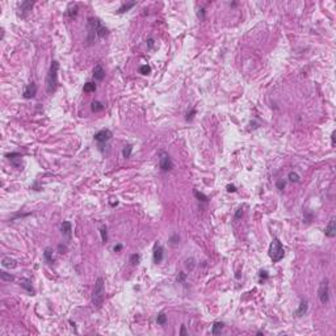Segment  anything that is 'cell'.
I'll list each match as a JSON object with an SVG mask.
<instances>
[{
  "label": "cell",
  "mask_w": 336,
  "mask_h": 336,
  "mask_svg": "<svg viewBox=\"0 0 336 336\" xmlns=\"http://www.w3.org/2000/svg\"><path fill=\"white\" fill-rule=\"evenodd\" d=\"M307 309H309V303H307V301H301L298 309L296 310V317H298V318L303 317V315L306 314Z\"/></svg>",
  "instance_id": "obj_14"
},
{
  "label": "cell",
  "mask_w": 336,
  "mask_h": 336,
  "mask_svg": "<svg viewBox=\"0 0 336 336\" xmlns=\"http://www.w3.org/2000/svg\"><path fill=\"white\" fill-rule=\"evenodd\" d=\"M0 277H1L3 280H4V281H13V280H15V277H13L12 275H9V273H7V272H4V271H1L0 272Z\"/></svg>",
  "instance_id": "obj_26"
},
{
  "label": "cell",
  "mask_w": 336,
  "mask_h": 336,
  "mask_svg": "<svg viewBox=\"0 0 336 336\" xmlns=\"http://www.w3.org/2000/svg\"><path fill=\"white\" fill-rule=\"evenodd\" d=\"M276 185H277V188H278L280 190H282L284 188H285V185H286V183H285V181H284V180H280V181H277V184H276Z\"/></svg>",
  "instance_id": "obj_34"
},
{
  "label": "cell",
  "mask_w": 336,
  "mask_h": 336,
  "mask_svg": "<svg viewBox=\"0 0 336 336\" xmlns=\"http://www.w3.org/2000/svg\"><path fill=\"white\" fill-rule=\"evenodd\" d=\"M227 190H228V192H235L236 189H235L234 185H227Z\"/></svg>",
  "instance_id": "obj_39"
},
{
  "label": "cell",
  "mask_w": 336,
  "mask_h": 336,
  "mask_svg": "<svg viewBox=\"0 0 336 336\" xmlns=\"http://www.w3.org/2000/svg\"><path fill=\"white\" fill-rule=\"evenodd\" d=\"M76 13H78V4H76V3H70L68 7H67V11H66V15L72 17V16H75Z\"/></svg>",
  "instance_id": "obj_17"
},
{
  "label": "cell",
  "mask_w": 336,
  "mask_h": 336,
  "mask_svg": "<svg viewBox=\"0 0 336 336\" xmlns=\"http://www.w3.org/2000/svg\"><path fill=\"white\" fill-rule=\"evenodd\" d=\"M58 70H59V63L57 61L51 62L50 70L47 72L46 76V89L47 93L55 92V89L58 87Z\"/></svg>",
  "instance_id": "obj_2"
},
{
  "label": "cell",
  "mask_w": 336,
  "mask_h": 336,
  "mask_svg": "<svg viewBox=\"0 0 336 336\" xmlns=\"http://www.w3.org/2000/svg\"><path fill=\"white\" fill-rule=\"evenodd\" d=\"M134 5H135V3H134V1H133V3H129V4H123V5L118 9V13H123V12L129 11L131 7H134Z\"/></svg>",
  "instance_id": "obj_29"
},
{
  "label": "cell",
  "mask_w": 336,
  "mask_h": 336,
  "mask_svg": "<svg viewBox=\"0 0 336 336\" xmlns=\"http://www.w3.org/2000/svg\"><path fill=\"white\" fill-rule=\"evenodd\" d=\"M43 257H45V260H46V263L51 264V263L54 261V259H53V249H51V248H46V249H45Z\"/></svg>",
  "instance_id": "obj_19"
},
{
  "label": "cell",
  "mask_w": 336,
  "mask_h": 336,
  "mask_svg": "<svg viewBox=\"0 0 336 336\" xmlns=\"http://www.w3.org/2000/svg\"><path fill=\"white\" fill-rule=\"evenodd\" d=\"M195 196H196V197H197V198H198V200L204 201V202H206V201H207V197H206L205 195H202V193L197 192V190H195Z\"/></svg>",
  "instance_id": "obj_33"
},
{
  "label": "cell",
  "mask_w": 336,
  "mask_h": 336,
  "mask_svg": "<svg viewBox=\"0 0 336 336\" xmlns=\"http://www.w3.org/2000/svg\"><path fill=\"white\" fill-rule=\"evenodd\" d=\"M156 322H158V324H160V326L165 324V322H167V315H165L164 313H160L156 318Z\"/></svg>",
  "instance_id": "obj_27"
},
{
  "label": "cell",
  "mask_w": 336,
  "mask_h": 336,
  "mask_svg": "<svg viewBox=\"0 0 336 336\" xmlns=\"http://www.w3.org/2000/svg\"><path fill=\"white\" fill-rule=\"evenodd\" d=\"M61 233H62V235H63L66 239H67V240H70V239H71V233H72L71 222L64 221V222L61 224Z\"/></svg>",
  "instance_id": "obj_10"
},
{
  "label": "cell",
  "mask_w": 336,
  "mask_h": 336,
  "mask_svg": "<svg viewBox=\"0 0 336 336\" xmlns=\"http://www.w3.org/2000/svg\"><path fill=\"white\" fill-rule=\"evenodd\" d=\"M83 89H84V92H95L96 91V84L95 83H91V82H88V83H85L84 84V87H83Z\"/></svg>",
  "instance_id": "obj_23"
},
{
  "label": "cell",
  "mask_w": 336,
  "mask_h": 336,
  "mask_svg": "<svg viewBox=\"0 0 336 336\" xmlns=\"http://www.w3.org/2000/svg\"><path fill=\"white\" fill-rule=\"evenodd\" d=\"M112 138V131L108 130V129H104V130H100L95 134V141L100 142V143H104V142L109 141Z\"/></svg>",
  "instance_id": "obj_8"
},
{
  "label": "cell",
  "mask_w": 336,
  "mask_h": 336,
  "mask_svg": "<svg viewBox=\"0 0 336 336\" xmlns=\"http://www.w3.org/2000/svg\"><path fill=\"white\" fill-rule=\"evenodd\" d=\"M139 72L142 75H148L151 72V67H150V66H147V64H143V66H141Z\"/></svg>",
  "instance_id": "obj_30"
},
{
  "label": "cell",
  "mask_w": 336,
  "mask_h": 336,
  "mask_svg": "<svg viewBox=\"0 0 336 336\" xmlns=\"http://www.w3.org/2000/svg\"><path fill=\"white\" fill-rule=\"evenodd\" d=\"M324 234H326V236H328V238H334L336 235V224H335V218L334 217L331 218L328 224L326 226Z\"/></svg>",
  "instance_id": "obj_11"
},
{
  "label": "cell",
  "mask_w": 336,
  "mask_h": 336,
  "mask_svg": "<svg viewBox=\"0 0 336 336\" xmlns=\"http://www.w3.org/2000/svg\"><path fill=\"white\" fill-rule=\"evenodd\" d=\"M113 249H114V252H120L121 249H122V245H121V244H117V245H114Z\"/></svg>",
  "instance_id": "obj_38"
},
{
  "label": "cell",
  "mask_w": 336,
  "mask_h": 336,
  "mask_svg": "<svg viewBox=\"0 0 336 336\" xmlns=\"http://www.w3.org/2000/svg\"><path fill=\"white\" fill-rule=\"evenodd\" d=\"M1 265L4 266V268H9V269H13V268H16L17 266V261L15 260V259H11V257H8V256H5V257H3V260H1Z\"/></svg>",
  "instance_id": "obj_15"
},
{
  "label": "cell",
  "mask_w": 336,
  "mask_h": 336,
  "mask_svg": "<svg viewBox=\"0 0 336 336\" xmlns=\"http://www.w3.org/2000/svg\"><path fill=\"white\" fill-rule=\"evenodd\" d=\"M159 167H160L162 171L167 172L171 171L174 168V162H172L171 156L164 151H160V158H159Z\"/></svg>",
  "instance_id": "obj_6"
},
{
  "label": "cell",
  "mask_w": 336,
  "mask_h": 336,
  "mask_svg": "<svg viewBox=\"0 0 336 336\" xmlns=\"http://www.w3.org/2000/svg\"><path fill=\"white\" fill-rule=\"evenodd\" d=\"M91 109H92V112H100V110L104 109V105L100 101H93L91 105Z\"/></svg>",
  "instance_id": "obj_24"
},
{
  "label": "cell",
  "mask_w": 336,
  "mask_h": 336,
  "mask_svg": "<svg viewBox=\"0 0 336 336\" xmlns=\"http://www.w3.org/2000/svg\"><path fill=\"white\" fill-rule=\"evenodd\" d=\"M131 151H133V146H131V144H126V146L123 147V150H122V156H123L125 159L130 158Z\"/></svg>",
  "instance_id": "obj_21"
},
{
  "label": "cell",
  "mask_w": 336,
  "mask_h": 336,
  "mask_svg": "<svg viewBox=\"0 0 336 336\" xmlns=\"http://www.w3.org/2000/svg\"><path fill=\"white\" fill-rule=\"evenodd\" d=\"M20 285H21L24 289H26L28 292H29L30 294H32V296H34V289L32 287V284H30V281L29 280H21V284H20Z\"/></svg>",
  "instance_id": "obj_18"
},
{
  "label": "cell",
  "mask_w": 336,
  "mask_h": 336,
  "mask_svg": "<svg viewBox=\"0 0 336 336\" xmlns=\"http://www.w3.org/2000/svg\"><path fill=\"white\" fill-rule=\"evenodd\" d=\"M222 328H223V323H221V322H216V323L213 324L212 334H213V335H218V334H221Z\"/></svg>",
  "instance_id": "obj_20"
},
{
  "label": "cell",
  "mask_w": 336,
  "mask_h": 336,
  "mask_svg": "<svg viewBox=\"0 0 336 336\" xmlns=\"http://www.w3.org/2000/svg\"><path fill=\"white\" fill-rule=\"evenodd\" d=\"M284 255H285V251H284L281 242L277 238H275L272 240L271 245H269V257L272 259L273 263H278L280 260L284 259Z\"/></svg>",
  "instance_id": "obj_4"
},
{
  "label": "cell",
  "mask_w": 336,
  "mask_h": 336,
  "mask_svg": "<svg viewBox=\"0 0 336 336\" xmlns=\"http://www.w3.org/2000/svg\"><path fill=\"white\" fill-rule=\"evenodd\" d=\"M147 42H148V47H152V45H154V40H151V38H150Z\"/></svg>",
  "instance_id": "obj_40"
},
{
  "label": "cell",
  "mask_w": 336,
  "mask_h": 336,
  "mask_svg": "<svg viewBox=\"0 0 336 336\" xmlns=\"http://www.w3.org/2000/svg\"><path fill=\"white\" fill-rule=\"evenodd\" d=\"M242 216H243V210H242V209H238L236 214H235V218H236V219H238V218H240Z\"/></svg>",
  "instance_id": "obj_37"
},
{
  "label": "cell",
  "mask_w": 336,
  "mask_h": 336,
  "mask_svg": "<svg viewBox=\"0 0 336 336\" xmlns=\"http://www.w3.org/2000/svg\"><path fill=\"white\" fill-rule=\"evenodd\" d=\"M106 34H108V30H106V28L103 25L99 19H95V17L88 19V36H87L88 43H93L97 38H103Z\"/></svg>",
  "instance_id": "obj_1"
},
{
  "label": "cell",
  "mask_w": 336,
  "mask_h": 336,
  "mask_svg": "<svg viewBox=\"0 0 336 336\" xmlns=\"http://www.w3.org/2000/svg\"><path fill=\"white\" fill-rule=\"evenodd\" d=\"M287 177H289V180L292 183H299V175L297 174V172H289V175H287Z\"/></svg>",
  "instance_id": "obj_25"
},
{
  "label": "cell",
  "mask_w": 336,
  "mask_h": 336,
  "mask_svg": "<svg viewBox=\"0 0 336 336\" xmlns=\"http://www.w3.org/2000/svg\"><path fill=\"white\" fill-rule=\"evenodd\" d=\"M335 139H336V133L334 131V133H332V135H331V144H332V147L335 146Z\"/></svg>",
  "instance_id": "obj_35"
},
{
  "label": "cell",
  "mask_w": 336,
  "mask_h": 336,
  "mask_svg": "<svg viewBox=\"0 0 336 336\" xmlns=\"http://www.w3.org/2000/svg\"><path fill=\"white\" fill-rule=\"evenodd\" d=\"M105 78V71H104L101 64H96L95 68H93V79L97 82H101L103 79Z\"/></svg>",
  "instance_id": "obj_13"
},
{
  "label": "cell",
  "mask_w": 336,
  "mask_h": 336,
  "mask_svg": "<svg viewBox=\"0 0 336 336\" xmlns=\"http://www.w3.org/2000/svg\"><path fill=\"white\" fill-rule=\"evenodd\" d=\"M7 158L9 159V162L12 163V165H15L16 168L21 167V155L17 154V152H12V154H7Z\"/></svg>",
  "instance_id": "obj_12"
},
{
  "label": "cell",
  "mask_w": 336,
  "mask_h": 336,
  "mask_svg": "<svg viewBox=\"0 0 336 336\" xmlns=\"http://www.w3.org/2000/svg\"><path fill=\"white\" fill-rule=\"evenodd\" d=\"M260 277H264V278H266L268 275H266V272H260Z\"/></svg>",
  "instance_id": "obj_42"
},
{
  "label": "cell",
  "mask_w": 336,
  "mask_h": 336,
  "mask_svg": "<svg viewBox=\"0 0 336 336\" xmlns=\"http://www.w3.org/2000/svg\"><path fill=\"white\" fill-rule=\"evenodd\" d=\"M100 235H101L103 243H106V240H108V233H106V226H104V224L100 226Z\"/></svg>",
  "instance_id": "obj_22"
},
{
  "label": "cell",
  "mask_w": 336,
  "mask_h": 336,
  "mask_svg": "<svg viewBox=\"0 0 336 336\" xmlns=\"http://www.w3.org/2000/svg\"><path fill=\"white\" fill-rule=\"evenodd\" d=\"M139 260H141V256L138 255V254H134V255L130 256V263H131V265H138V264H139Z\"/></svg>",
  "instance_id": "obj_28"
},
{
  "label": "cell",
  "mask_w": 336,
  "mask_h": 336,
  "mask_svg": "<svg viewBox=\"0 0 336 336\" xmlns=\"http://www.w3.org/2000/svg\"><path fill=\"white\" fill-rule=\"evenodd\" d=\"M37 93V85L34 83H30L28 84L25 88H24V92H22V96L25 99H33Z\"/></svg>",
  "instance_id": "obj_9"
},
{
  "label": "cell",
  "mask_w": 336,
  "mask_h": 336,
  "mask_svg": "<svg viewBox=\"0 0 336 336\" xmlns=\"http://www.w3.org/2000/svg\"><path fill=\"white\" fill-rule=\"evenodd\" d=\"M180 334H181V335H185V334H186V331H185V327H184V326L181 327V331H180Z\"/></svg>",
  "instance_id": "obj_41"
},
{
  "label": "cell",
  "mask_w": 336,
  "mask_h": 336,
  "mask_svg": "<svg viewBox=\"0 0 336 336\" xmlns=\"http://www.w3.org/2000/svg\"><path fill=\"white\" fill-rule=\"evenodd\" d=\"M179 243H180L179 235H174V236H171V239H169V244H171V245H177Z\"/></svg>",
  "instance_id": "obj_31"
},
{
  "label": "cell",
  "mask_w": 336,
  "mask_h": 336,
  "mask_svg": "<svg viewBox=\"0 0 336 336\" xmlns=\"http://www.w3.org/2000/svg\"><path fill=\"white\" fill-rule=\"evenodd\" d=\"M184 278H185V275H184V273H180V275L177 276V281H179V282H183V281H184Z\"/></svg>",
  "instance_id": "obj_36"
},
{
  "label": "cell",
  "mask_w": 336,
  "mask_h": 336,
  "mask_svg": "<svg viewBox=\"0 0 336 336\" xmlns=\"http://www.w3.org/2000/svg\"><path fill=\"white\" fill-rule=\"evenodd\" d=\"M185 266L189 269V271H192V269L195 268V260H193V259H188V260L185 261Z\"/></svg>",
  "instance_id": "obj_32"
},
{
  "label": "cell",
  "mask_w": 336,
  "mask_h": 336,
  "mask_svg": "<svg viewBox=\"0 0 336 336\" xmlns=\"http://www.w3.org/2000/svg\"><path fill=\"white\" fill-rule=\"evenodd\" d=\"M163 260V248L160 245H155V249H154V261L156 263H160Z\"/></svg>",
  "instance_id": "obj_16"
},
{
  "label": "cell",
  "mask_w": 336,
  "mask_h": 336,
  "mask_svg": "<svg viewBox=\"0 0 336 336\" xmlns=\"http://www.w3.org/2000/svg\"><path fill=\"white\" fill-rule=\"evenodd\" d=\"M104 293H105V290H104V280L101 277H99L95 284V289H93V294H92V303L97 309H100L103 305Z\"/></svg>",
  "instance_id": "obj_3"
},
{
  "label": "cell",
  "mask_w": 336,
  "mask_h": 336,
  "mask_svg": "<svg viewBox=\"0 0 336 336\" xmlns=\"http://www.w3.org/2000/svg\"><path fill=\"white\" fill-rule=\"evenodd\" d=\"M318 296H319V299L323 305L328 303V301H330V287H328V280L327 278L320 282L319 290H318Z\"/></svg>",
  "instance_id": "obj_5"
},
{
  "label": "cell",
  "mask_w": 336,
  "mask_h": 336,
  "mask_svg": "<svg viewBox=\"0 0 336 336\" xmlns=\"http://www.w3.org/2000/svg\"><path fill=\"white\" fill-rule=\"evenodd\" d=\"M34 3L33 1H29V0H26V1H22L19 4V16L21 17H26V15L29 13L30 11H32Z\"/></svg>",
  "instance_id": "obj_7"
}]
</instances>
